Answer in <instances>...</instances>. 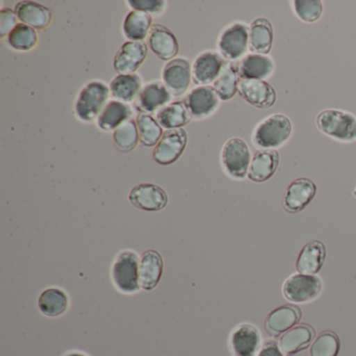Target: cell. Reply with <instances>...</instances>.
<instances>
[{
  "instance_id": "6da1fadb",
  "label": "cell",
  "mask_w": 356,
  "mask_h": 356,
  "mask_svg": "<svg viewBox=\"0 0 356 356\" xmlns=\"http://www.w3.org/2000/svg\"><path fill=\"white\" fill-rule=\"evenodd\" d=\"M293 134L291 120L284 114L276 113L264 118L254 129L253 145L261 149L282 147Z\"/></svg>"
},
{
  "instance_id": "7a4b0ae2",
  "label": "cell",
  "mask_w": 356,
  "mask_h": 356,
  "mask_svg": "<svg viewBox=\"0 0 356 356\" xmlns=\"http://www.w3.org/2000/svg\"><path fill=\"white\" fill-rule=\"evenodd\" d=\"M318 130L341 143L356 141V116L350 112L339 109H326L316 116Z\"/></svg>"
},
{
  "instance_id": "3957f363",
  "label": "cell",
  "mask_w": 356,
  "mask_h": 356,
  "mask_svg": "<svg viewBox=\"0 0 356 356\" xmlns=\"http://www.w3.org/2000/svg\"><path fill=\"white\" fill-rule=\"evenodd\" d=\"M110 95L109 87L102 81H91L85 85L74 105L76 118L83 122L97 120Z\"/></svg>"
},
{
  "instance_id": "277c9868",
  "label": "cell",
  "mask_w": 356,
  "mask_h": 356,
  "mask_svg": "<svg viewBox=\"0 0 356 356\" xmlns=\"http://www.w3.org/2000/svg\"><path fill=\"white\" fill-rule=\"evenodd\" d=\"M138 256L126 250L120 252L112 266V280L116 289L127 295H133L140 289Z\"/></svg>"
},
{
  "instance_id": "5b68a950",
  "label": "cell",
  "mask_w": 356,
  "mask_h": 356,
  "mask_svg": "<svg viewBox=\"0 0 356 356\" xmlns=\"http://www.w3.org/2000/svg\"><path fill=\"white\" fill-rule=\"evenodd\" d=\"M220 160L229 177L243 180L248 176L251 165V152L243 138L233 137L225 143Z\"/></svg>"
},
{
  "instance_id": "8992f818",
  "label": "cell",
  "mask_w": 356,
  "mask_h": 356,
  "mask_svg": "<svg viewBox=\"0 0 356 356\" xmlns=\"http://www.w3.org/2000/svg\"><path fill=\"white\" fill-rule=\"evenodd\" d=\"M323 291V282L316 275L293 274L283 283L282 293L291 303L304 304L316 300Z\"/></svg>"
},
{
  "instance_id": "52a82bcc",
  "label": "cell",
  "mask_w": 356,
  "mask_h": 356,
  "mask_svg": "<svg viewBox=\"0 0 356 356\" xmlns=\"http://www.w3.org/2000/svg\"><path fill=\"white\" fill-rule=\"evenodd\" d=\"M250 26L234 22L227 26L218 38V51L224 59L233 62L243 59L249 49Z\"/></svg>"
},
{
  "instance_id": "ba28073f",
  "label": "cell",
  "mask_w": 356,
  "mask_h": 356,
  "mask_svg": "<svg viewBox=\"0 0 356 356\" xmlns=\"http://www.w3.org/2000/svg\"><path fill=\"white\" fill-rule=\"evenodd\" d=\"M188 135L184 129L168 130L153 152V158L160 165H170L175 163L186 149Z\"/></svg>"
},
{
  "instance_id": "9c48e42d",
  "label": "cell",
  "mask_w": 356,
  "mask_h": 356,
  "mask_svg": "<svg viewBox=\"0 0 356 356\" xmlns=\"http://www.w3.org/2000/svg\"><path fill=\"white\" fill-rule=\"evenodd\" d=\"M193 120H202L211 116L220 107V97L213 86H199L187 95L184 102Z\"/></svg>"
},
{
  "instance_id": "30bf717a",
  "label": "cell",
  "mask_w": 356,
  "mask_h": 356,
  "mask_svg": "<svg viewBox=\"0 0 356 356\" xmlns=\"http://www.w3.org/2000/svg\"><path fill=\"white\" fill-rule=\"evenodd\" d=\"M316 183L308 178H298L287 187L283 197L282 205L285 211L296 214L303 211L316 195Z\"/></svg>"
},
{
  "instance_id": "8fae6325",
  "label": "cell",
  "mask_w": 356,
  "mask_h": 356,
  "mask_svg": "<svg viewBox=\"0 0 356 356\" xmlns=\"http://www.w3.org/2000/svg\"><path fill=\"white\" fill-rule=\"evenodd\" d=\"M191 62L185 58H176L168 62L162 70V81L170 95L180 97L186 92L191 82Z\"/></svg>"
},
{
  "instance_id": "7c38bea8",
  "label": "cell",
  "mask_w": 356,
  "mask_h": 356,
  "mask_svg": "<svg viewBox=\"0 0 356 356\" xmlns=\"http://www.w3.org/2000/svg\"><path fill=\"white\" fill-rule=\"evenodd\" d=\"M238 95L243 97V101L261 110L270 109L277 101L274 87L266 81H239Z\"/></svg>"
},
{
  "instance_id": "4fadbf2b",
  "label": "cell",
  "mask_w": 356,
  "mask_h": 356,
  "mask_svg": "<svg viewBox=\"0 0 356 356\" xmlns=\"http://www.w3.org/2000/svg\"><path fill=\"white\" fill-rule=\"evenodd\" d=\"M226 61L214 51H206L195 58L193 64V84L200 86H209L220 76Z\"/></svg>"
},
{
  "instance_id": "5bb4252c",
  "label": "cell",
  "mask_w": 356,
  "mask_h": 356,
  "mask_svg": "<svg viewBox=\"0 0 356 356\" xmlns=\"http://www.w3.org/2000/svg\"><path fill=\"white\" fill-rule=\"evenodd\" d=\"M131 204L143 211H161L168 204V195L162 187L149 183L137 185L129 195Z\"/></svg>"
},
{
  "instance_id": "9a60e30c",
  "label": "cell",
  "mask_w": 356,
  "mask_h": 356,
  "mask_svg": "<svg viewBox=\"0 0 356 356\" xmlns=\"http://www.w3.org/2000/svg\"><path fill=\"white\" fill-rule=\"evenodd\" d=\"M147 43L129 41L124 43L114 57V70L120 74H135L147 57Z\"/></svg>"
},
{
  "instance_id": "2e32d148",
  "label": "cell",
  "mask_w": 356,
  "mask_h": 356,
  "mask_svg": "<svg viewBox=\"0 0 356 356\" xmlns=\"http://www.w3.org/2000/svg\"><path fill=\"white\" fill-rule=\"evenodd\" d=\"M261 337L254 325H238L231 333L230 349L233 356H255L259 350Z\"/></svg>"
},
{
  "instance_id": "e0dca14e",
  "label": "cell",
  "mask_w": 356,
  "mask_h": 356,
  "mask_svg": "<svg viewBox=\"0 0 356 356\" xmlns=\"http://www.w3.org/2000/svg\"><path fill=\"white\" fill-rule=\"evenodd\" d=\"M147 44L151 51L163 61H172L179 54V42L174 33L162 26L154 24L147 36Z\"/></svg>"
},
{
  "instance_id": "ac0fdd59",
  "label": "cell",
  "mask_w": 356,
  "mask_h": 356,
  "mask_svg": "<svg viewBox=\"0 0 356 356\" xmlns=\"http://www.w3.org/2000/svg\"><path fill=\"white\" fill-rule=\"evenodd\" d=\"M301 308L297 305H282L273 310L266 316L264 328L270 337H279L297 326L301 321Z\"/></svg>"
},
{
  "instance_id": "d6986e66",
  "label": "cell",
  "mask_w": 356,
  "mask_h": 356,
  "mask_svg": "<svg viewBox=\"0 0 356 356\" xmlns=\"http://www.w3.org/2000/svg\"><path fill=\"white\" fill-rule=\"evenodd\" d=\"M235 64L241 80L264 81L270 78L275 70L272 58L257 54L245 56Z\"/></svg>"
},
{
  "instance_id": "ffe728a7",
  "label": "cell",
  "mask_w": 356,
  "mask_h": 356,
  "mask_svg": "<svg viewBox=\"0 0 356 356\" xmlns=\"http://www.w3.org/2000/svg\"><path fill=\"white\" fill-rule=\"evenodd\" d=\"M170 99V91L163 82L154 81L141 89L135 102V107L140 113H153L163 108Z\"/></svg>"
},
{
  "instance_id": "44dd1931",
  "label": "cell",
  "mask_w": 356,
  "mask_h": 356,
  "mask_svg": "<svg viewBox=\"0 0 356 356\" xmlns=\"http://www.w3.org/2000/svg\"><path fill=\"white\" fill-rule=\"evenodd\" d=\"M280 156L276 149H259L254 154L248 178L255 183L270 180L278 170Z\"/></svg>"
},
{
  "instance_id": "7402d4cb",
  "label": "cell",
  "mask_w": 356,
  "mask_h": 356,
  "mask_svg": "<svg viewBox=\"0 0 356 356\" xmlns=\"http://www.w3.org/2000/svg\"><path fill=\"white\" fill-rule=\"evenodd\" d=\"M16 15L22 24L34 30H47L53 22V13L49 8L35 1H19L15 6Z\"/></svg>"
},
{
  "instance_id": "603a6c76",
  "label": "cell",
  "mask_w": 356,
  "mask_h": 356,
  "mask_svg": "<svg viewBox=\"0 0 356 356\" xmlns=\"http://www.w3.org/2000/svg\"><path fill=\"white\" fill-rule=\"evenodd\" d=\"M316 337V330L309 324H300L283 333L278 341L279 348L286 356H293L309 347Z\"/></svg>"
},
{
  "instance_id": "cb8c5ba5",
  "label": "cell",
  "mask_w": 356,
  "mask_h": 356,
  "mask_svg": "<svg viewBox=\"0 0 356 356\" xmlns=\"http://www.w3.org/2000/svg\"><path fill=\"white\" fill-rule=\"evenodd\" d=\"M326 247L320 241H312L302 248L297 258L296 268L299 274L316 275L324 266Z\"/></svg>"
},
{
  "instance_id": "d4e9b609",
  "label": "cell",
  "mask_w": 356,
  "mask_h": 356,
  "mask_svg": "<svg viewBox=\"0 0 356 356\" xmlns=\"http://www.w3.org/2000/svg\"><path fill=\"white\" fill-rule=\"evenodd\" d=\"M163 274V259L155 250L143 253L139 264V283L145 291H152L159 284Z\"/></svg>"
},
{
  "instance_id": "484cf974",
  "label": "cell",
  "mask_w": 356,
  "mask_h": 356,
  "mask_svg": "<svg viewBox=\"0 0 356 356\" xmlns=\"http://www.w3.org/2000/svg\"><path fill=\"white\" fill-rule=\"evenodd\" d=\"M274 43L272 24L266 18H257L250 26L249 51L257 55H268Z\"/></svg>"
},
{
  "instance_id": "4316f807",
  "label": "cell",
  "mask_w": 356,
  "mask_h": 356,
  "mask_svg": "<svg viewBox=\"0 0 356 356\" xmlns=\"http://www.w3.org/2000/svg\"><path fill=\"white\" fill-rule=\"evenodd\" d=\"M132 108L118 101H111L105 106L97 120L99 129L105 132L115 131L132 116Z\"/></svg>"
},
{
  "instance_id": "83f0119b",
  "label": "cell",
  "mask_w": 356,
  "mask_h": 356,
  "mask_svg": "<svg viewBox=\"0 0 356 356\" xmlns=\"http://www.w3.org/2000/svg\"><path fill=\"white\" fill-rule=\"evenodd\" d=\"M141 85L143 80L139 74H120L112 80L110 93L118 102L131 103L138 97Z\"/></svg>"
},
{
  "instance_id": "f1b7e54d",
  "label": "cell",
  "mask_w": 356,
  "mask_h": 356,
  "mask_svg": "<svg viewBox=\"0 0 356 356\" xmlns=\"http://www.w3.org/2000/svg\"><path fill=\"white\" fill-rule=\"evenodd\" d=\"M153 26V18L145 12L131 11L127 15L122 26V32L127 38L134 42H141L149 36Z\"/></svg>"
},
{
  "instance_id": "f546056e",
  "label": "cell",
  "mask_w": 356,
  "mask_h": 356,
  "mask_svg": "<svg viewBox=\"0 0 356 356\" xmlns=\"http://www.w3.org/2000/svg\"><path fill=\"white\" fill-rule=\"evenodd\" d=\"M156 120L162 128L166 130H175V129H182L183 127L188 124L191 116L189 115L188 110L184 103L176 102L161 108L156 114Z\"/></svg>"
},
{
  "instance_id": "4dcf8cb0",
  "label": "cell",
  "mask_w": 356,
  "mask_h": 356,
  "mask_svg": "<svg viewBox=\"0 0 356 356\" xmlns=\"http://www.w3.org/2000/svg\"><path fill=\"white\" fill-rule=\"evenodd\" d=\"M241 78L237 72L236 64L233 62H226L222 72H220L213 88L216 95L222 101H230L238 92V84Z\"/></svg>"
},
{
  "instance_id": "1f68e13d",
  "label": "cell",
  "mask_w": 356,
  "mask_h": 356,
  "mask_svg": "<svg viewBox=\"0 0 356 356\" xmlns=\"http://www.w3.org/2000/svg\"><path fill=\"white\" fill-rule=\"evenodd\" d=\"M70 305V299L65 291L59 289H47L41 293L38 300L39 309L51 318L65 314Z\"/></svg>"
},
{
  "instance_id": "d6a6232c",
  "label": "cell",
  "mask_w": 356,
  "mask_h": 356,
  "mask_svg": "<svg viewBox=\"0 0 356 356\" xmlns=\"http://www.w3.org/2000/svg\"><path fill=\"white\" fill-rule=\"evenodd\" d=\"M140 141L136 120L130 118L118 127L113 133V143L122 153H130Z\"/></svg>"
},
{
  "instance_id": "836d02e7",
  "label": "cell",
  "mask_w": 356,
  "mask_h": 356,
  "mask_svg": "<svg viewBox=\"0 0 356 356\" xmlns=\"http://www.w3.org/2000/svg\"><path fill=\"white\" fill-rule=\"evenodd\" d=\"M140 143L145 147H156L163 135L162 127L156 118L147 113H139L136 118Z\"/></svg>"
},
{
  "instance_id": "e575fe53",
  "label": "cell",
  "mask_w": 356,
  "mask_h": 356,
  "mask_svg": "<svg viewBox=\"0 0 356 356\" xmlns=\"http://www.w3.org/2000/svg\"><path fill=\"white\" fill-rule=\"evenodd\" d=\"M7 42L15 51H32L38 43V35L31 26L19 24L10 33Z\"/></svg>"
},
{
  "instance_id": "d590c367",
  "label": "cell",
  "mask_w": 356,
  "mask_h": 356,
  "mask_svg": "<svg viewBox=\"0 0 356 356\" xmlns=\"http://www.w3.org/2000/svg\"><path fill=\"white\" fill-rule=\"evenodd\" d=\"M341 350V341L333 331H324L314 339L310 347L309 356H337Z\"/></svg>"
},
{
  "instance_id": "8d00e7d4",
  "label": "cell",
  "mask_w": 356,
  "mask_h": 356,
  "mask_svg": "<svg viewBox=\"0 0 356 356\" xmlns=\"http://www.w3.org/2000/svg\"><path fill=\"white\" fill-rule=\"evenodd\" d=\"M293 10L301 22L314 24L322 17L324 7L320 0H295Z\"/></svg>"
},
{
  "instance_id": "74e56055",
  "label": "cell",
  "mask_w": 356,
  "mask_h": 356,
  "mask_svg": "<svg viewBox=\"0 0 356 356\" xmlns=\"http://www.w3.org/2000/svg\"><path fill=\"white\" fill-rule=\"evenodd\" d=\"M128 5L133 11L145 12L149 14H161L166 7L163 0H129Z\"/></svg>"
},
{
  "instance_id": "f35d334b",
  "label": "cell",
  "mask_w": 356,
  "mask_h": 356,
  "mask_svg": "<svg viewBox=\"0 0 356 356\" xmlns=\"http://www.w3.org/2000/svg\"><path fill=\"white\" fill-rule=\"evenodd\" d=\"M18 17L13 10L3 8L0 11V37L6 38L18 26Z\"/></svg>"
},
{
  "instance_id": "ab89813d",
  "label": "cell",
  "mask_w": 356,
  "mask_h": 356,
  "mask_svg": "<svg viewBox=\"0 0 356 356\" xmlns=\"http://www.w3.org/2000/svg\"><path fill=\"white\" fill-rule=\"evenodd\" d=\"M257 356H284L279 348L278 343L275 341H266L258 351Z\"/></svg>"
},
{
  "instance_id": "60d3db41",
  "label": "cell",
  "mask_w": 356,
  "mask_h": 356,
  "mask_svg": "<svg viewBox=\"0 0 356 356\" xmlns=\"http://www.w3.org/2000/svg\"><path fill=\"white\" fill-rule=\"evenodd\" d=\"M65 356H89V355H87V354L83 353V352H80V351H72V352H68V353L66 354Z\"/></svg>"
},
{
  "instance_id": "b9f144b4",
  "label": "cell",
  "mask_w": 356,
  "mask_h": 356,
  "mask_svg": "<svg viewBox=\"0 0 356 356\" xmlns=\"http://www.w3.org/2000/svg\"><path fill=\"white\" fill-rule=\"evenodd\" d=\"M354 195H355V197H356V189H355V191H354Z\"/></svg>"
}]
</instances>
